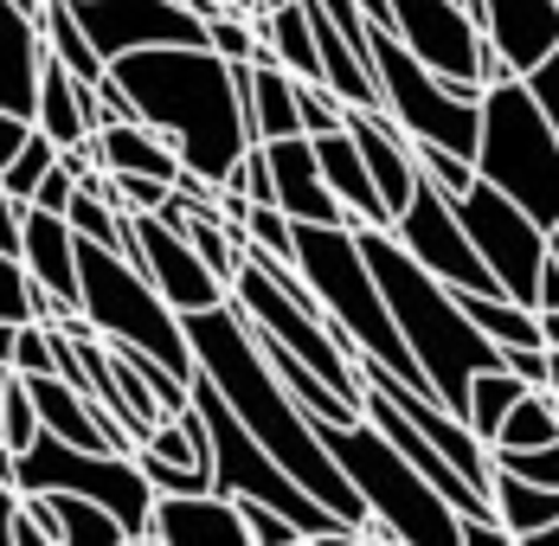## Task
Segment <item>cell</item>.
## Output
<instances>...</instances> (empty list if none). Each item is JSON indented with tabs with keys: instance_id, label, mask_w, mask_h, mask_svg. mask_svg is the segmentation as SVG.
<instances>
[{
	"instance_id": "obj_1",
	"label": "cell",
	"mask_w": 559,
	"mask_h": 546,
	"mask_svg": "<svg viewBox=\"0 0 559 546\" xmlns=\"http://www.w3.org/2000/svg\"><path fill=\"white\" fill-rule=\"evenodd\" d=\"M187 334H193L200 373L219 385L225 405L258 431V443L277 456L289 476H302V489L322 495L341 521L367 541V521H373L367 495L347 483V470L335 463V450L322 443L316 418L302 412V399H296V392L283 385V373L271 367V354H264V341H258L251 316L225 296V302H213V309H193V316H187Z\"/></svg>"
},
{
	"instance_id": "obj_2",
	"label": "cell",
	"mask_w": 559,
	"mask_h": 546,
	"mask_svg": "<svg viewBox=\"0 0 559 546\" xmlns=\"http://www.w3.org/2000/svg\"><path fill=\"white\" fill-rule=\"evenodd\" d=\"M110 71L129 84L135 109L180 149V162L219 187L258 142L245 109V78L213 46H148V52L110 58Z\"/></svg>"
},
{
	"instance_id": "obj_3",
	"label": "cell",
	"mask_w": 559,
	"mask_h": 546,
	"mask_svg": "<svg viewBox=\"0 0 559 546\" xmlns=\"http://www.w3.org/2000/svg\"><path fill=\"white\" fill-rule=\"evenodd\" d=\"M360 245H367V258H373V276H380V289H386L392 316L405 328V341H412V354L425 360V373L438 385V399H444L450 412H463L469 418V385L483 367H502V341H489L483 328L469 322V309L456 302V289H450L444 276H431L405 245H399V232L392 225H360Z\"/></svg>"
},
{
	"instance_id": "obj_4",
	"label": "cell",
	"mask_w": 559,
	"mask_h": 546,
	"mask_svg": "<svg viewBox=\"0 0 559 546\" xmlns=\"http://www.w3.org/2000/svg\"><path fill=\"white\" fill-rule=\"evenodd\" d=\"M296 271L309 276V289L322 296V309L335 316L360 354H373L380 367H392L399 380L412 385H431L425 360L412 354L405 328L392 316L386 289L373 276V258L360 245V225H322V218H296ZM438 392V385H431Z\"/></svg>"
},
{
	"instance_id": "obj_5",
	"label": "cell",
	"mask_w": 559,
	"mask_h": 546,
	"mask_svg": "<svg viewBox=\"0 0 559 546\" xmlns=\"http://www.w3.org/2000/svg\"><path fill=\"white\" fill-rule=\"evenodd\" d=\"M322 443L335 450V463L347 470V483L367 495V508L380 514L386 541L405 546H431V541H463V514L399 443H392L373 418H354V425H316Z\"/></svg>"
},
{
	"instance_id": "obj_6",
	"label": "cell",
	"mask_w": 559,
	"mask_h": 546,
	"mask_svg": "<svg viewBox=\"0 0 559 546\" xmlns=\"http://www.w3.org/2000/svg\"><path fill=\"white\" fill-rule=\"evenodd\" d=\"M476 174L496 180L508 200H521L540 225L559 218V129L527 91V78H496L483 91V142H476Z\"/></svg>"
},
{
	"instance_id": "obj_7",
	"label": "cell",
	"mask_w": 559,
	"mask_h": 546,
	"mask_svg": "<svg viewBox=\"0 0 559 546\" xmlns=\"http://www.w3.org/2000/svg\"><path fill=\"white\" fill-rule=\"evenodd\" d=\"M78 238H84V232H78ZM78 258H84V316H91V328H104L110 341H129V347L162 354L174 373L193 380V373H200V354H193L187 316L155 289V276L142 271L129 251L97 245V238H84Z\"/></svg>"
},
{
	"instance_id": "obj_8",
	"label": "cell",
	"mask_w": 559,
	"mask_h": 546,
	"mask_svg": "<svg viewBox=\"0 0 559 546\" xmlns=\"http://www.w3.org/2000/svg\"><path fill=\"white\" fill-rule=\"evenodd\" d=\"M7 489H71V495H97L110 501L129 527L135 546H155V501L162 489L148 483L135 450H84L71 437L46 431L33 450L7 456Z\"/></svg>"
},
{
	"instance_id": "obj_9",
	"label": "cell",
	"mask_w": 559,
	"mask_h": 546,
	"mask_svg": "<svg viewBox=\"0 0 559 546\" xmlns=\"http://www.w3.org/2000/svg\"><path fill=\"white\" fill-rule=\"evenodd\" d=\"M373 71H380L386 116L412 142H444L456 155H476V142H483V91L489 84H456L444 71H431L392 26H380V39H373Z\"/></svg>"
},
{
	"instance_id": "obj_10",
	"label": "cell",
	"mask_w": 559,
	"mask_h": 546,
	"mask_svg": "<svg viewBox=\"0 0 559 546\" xmlns=\"http://www.w3.org/2000/svg\"><path fill=\"white\" fill-rule=\"evenodd\" d=\"M456 213L469 225L483 264L496 271V283H502L514 302L534 309V296H540V264H547V225L527 213L521 200H508L496 180H476V187L456 200Z\"/></svg>"
},
{
	"instance_id": "obj_11",
	"label": "cell",
	"mask_w": 559,
	"mask_h": 546,
	"mask_svg": "<svg viewBox=\"0 0 559 546\" xmlns=\"http://www.w3.org/2000/svg\"><path fill=\"white\" fill-rule=\"evenodd\" d=\"M399 245L425 264L431 276H444L450 289H502L496 271L483 264V251H476V238H469V225L456 213V200H450L444 187L418 167V193L405 200V213H399Z\"/></svg>"
},
{
	"instance_id": "obj_12",
	"label": "cell",
	"mask_w": 559,
	"mask_h": 546,
	"mask_svg": "<svg viewBox=\"0 0 559 546\" xmlns=\"http://www.w3.org/2000/svg\"><path fill=\"white\" fill-rule=\"evenodd\" d=\"M392 33L425 58L431 71H444L456 84H483L489 26L476 20L469 0H392Z\"/></svg>"
},
{
	"instance_id": "obj_13",
	"label": "cell",
	"mask_w": 559,
	"mask_h": 546,
	"mask_svg": "<svg viewBox=\"0 0 559 546\" xmlns=\"http://www.w3.org/2000/svg\"><path fill=\"white\" fill-rule=\"evenodd\" d=\"M78 20L91 26L104 58L148 46H213L206 13H193L187 0H78Z\"/></svg>"
},
{
	"instance_id": "obj_14",
	"label": "cell",
	"mask_w": 559,
	"mask_h": 546,
	"mask_svg": "<svg viewBox=\"0 0 559 546\" xmlns=\"http://www.w3.org/2000/svg\"><path fill=\"white\" fill-rule=\"evenodd\" d=\"M135 264L155 276V289L168 296L180 316H193V309H213L225 302L231 289H225V276L200 258V245L187 238V225H174L168 213H135Z\"/></svg>"
},
{
	"instance_id": "obj_15",
	"label": "cell",
	"mask_w": 559,
	"mask_h": 546,
	"mask_svg": "<svg viewBox=\"0 0 559 546\" xmlns=\"http://www.w3.org/2000/svg\"><path fill=\"white\" fill-rule=\"evenodd\" d=\"M78 251H84V238H78L71 213H46V206L26 213V225H20V251H7V258H20V264L64 302V322L84 316V258H78Z\"/></svg>"
},
{
	"instance_id": "obj_16",
	"label": "cell",
	"mask_w": 559,
	"mask_h": 546,
	"mask_svg": "<svg viewBox=\"0 0 559 546\" xmlns=\"http://www.w3.org/2000/svg\"><path fill=\"white\" fill-rule=\"evenodd\" d=\"M155 546H258V534H251L238 495L206 489L155 501Z\"/></svg>"
},
{
	"instance_id": "obj_17",
	"label": "cell",
	"mask_w": 559,
	"mask_h": 546,
	"mask_svg": "<svg viewBox=\"0 0 559 546\" xmlns=\"http://www.w3.org/2000/svg\"><path fill=\"white\" fill-rule=\"evenodd\" d=\"M271 149V174H277V206L289 218H322V225H354V213L341 206V193L322 174V155H316V135L296 129V135H277L264 142Z\"/></svg>"
},
{
	"instance_id": "obj_18",
	"label": "cell",
	"mask_w": 559,
	"mask_h": 546,
	"mask_svg": "<svg viewBox=\"0 0 559 546\" xmlns=\"http://www.w3.org/2000/svg\"><path fill=\"white\" fill-rule=\"evenodd\" d=\"M46 64H52V39H46V20L20 13L0 0V104L7 116H39V84H46Z\"/></svg>"
},
{
	"instance_id": "obj_19",
	"label": "cell",
	"mask_w": 559,
	"mask_h": 546,
	"mask_svg": "<svg viewBox=\"0 0 559 546\" xmlns=\"http://www.w3.org/2000/svg\"><path fill=\"white\" fill-rule=\"evenodd\" d=\"M483 26H489L496 52L527 78L559 46V0H483Z\"/></svg>"
},
{
	"instance_id": "obj_20",
	"label": "cell",
	"mask_w": 559,
	"mask_h": 546,
	"mask_svg": "<svg viewBox=\"0 0 559 546\" xmlns=\"http://www.w3.org/2000/svg\"><path fill=\"white\" fill-rule=\"evenodd\" d=\"M316 155H322V174H329V187L341 193V206L354 213V225H392L399 218L386 206V193H380V180H373V167H367V155H360V142H354L347 122L316 135Z\"/></svg>"
},
{
	"instance_id": "obj_21",
	"label": "cell",
	"mask_w": 559,
	"mask_h": 546,
	"mask_svg": "<svg viewBox=\"0 0 559 546\" xmlns=\"http://www.w3.org/2000/svg\"><path fill=\"white\" fill-rule=\"evenodd\" d=\"M238 78H245V109H251V135L258 142H277V135H296L302 129V78L277 64V58H251V64H238Z\"/></svg>"
},
{
	"instance_id": "obj_22",
	"label": "cell",
	"mask_w": 559,
	"mask_h": 546,
	"mask_svg": "<svg viewBox=\"0 0 559 546\" xmlns=\"http://www.w3.org/2000/svg\"><path fill=\"white\" fill-rule=\"evenodd\" d=\"M91 149H97V162L116 167V174H162V180H180V174H187L180 149H174V142L155 129V122H148V116L104 122V129L91 135Z\"/></svg>"
},
{
	"instance_id": "obj_23",
	"label": "cell",
	"mask_w": 559,
	"mask_h": 546,
	"mask_svg": "<svg viewBox=\"0 0 559 546\" xmlns=\"http://www.w3.org/2000/svg\"><path fill=\"white\" fill-rule=\"evenodd\" d=\"M46 135H52L58 149H78V142H91L97 135V122H91V109H84V78L52 58L46 64V84H39V116H33Z\"/></svg>"
},
{
	"instance_id": "obj_24",
	"label": "cell",
	"mask_w": 559,
	"mask_h": 546,
	"mask_svg": "<svg viewBox=\"0 0 559 546\" xmlns=\"http://www.w3.org/2000/svg\"><path fill=\"white\" fill-rule=\"evenodd\" d=\"M489 495H496V521H502L514 541H527V546H534L559 521V489H547V483H527V476H514V470H496Z\"/></svg>"
},
{
	"instance_id": "obj_25",
	"label": "cell",
	"mask_w": 559,
	"mask_h": 546,
	"mask_svg": "<svg viewBox=\"0 0 559 546\" xmlns=\"http://www.w3.org/2000/svg\"><path fill=\"white\" fill-rule=\"evenodd\" d=\"M58 501V521H64V546H135L122 514L97 495H71V489H46Z\"/></svg>"
},
{
	"instance_id": "obj_26",
	"label": "cell",
	"mask_w": 559,
	"mask_h": 546,
	"mask_svg": "<svg viewBox=\"0 0 559 546\" xmlns=\"http://www.w3.org/2000/svg\"><path fill=\"white\" fill-rule=\"evenodd\" d=\"M527 392H534V385L521 380L508 360H502V367H483L476 385H469V425H476V437H483V443H496L502 425H508V412H514Z\"/></svg>"
},
{
	"instance_id": "obj_27",
	"label": "cell",
	"mask_w": 559,
	"mask_h": 546,
	"mask_svg": "<svg viewBox=\"0 0 559 546\" xmlns=\"http://www.w3.org/2000/svg\"><path fill=\"white\" fill-rule=\"evenodd\" d=\"M0 437H7V456L33 450L46 437V412H39V392L20 367H7V392H0Z\"/></svg>"
},
{
	"instance_id": "obj_28",
	"label": "cell",
	"mask_w": 559,
	"mask_h": 546,
	"mask_svg": "<svg viewBox=\"0 0 559 546\" xmlns=\"http://www.w3.org/2000/svg\"><path fill=\"white\" fill-rule=\"evenodd\" d=\"M559 437V392H547V385H534L514 412H508L502 437H496V450H527V443H554Z\"/></svg>"
},
{
	"instance_id": "obj_29",
	"label": "cell",
	"mask_w": 559,
	"mask_h": 546,
	"mask_svg": "<svg viewBox=\"0 0 559 546\" xmlns=\"http://www.w3.org/2000/svg\"><path fill=\"white\" fill-rule=\"evenodd\" d=\"M58 155H64V149H58L52 135L33 122V135L7 155V167H0V187H7V193H20V200H33V193H39V180L58 167Z\"/></svg>"
},
{
	"instance_id": "obj_30",
	"label": "cell",
	"mask_w": 559,
	"mask_h": 546,
	"mask_svg": "<svg viewBox=\"0 0 559 546\" xmlns=\"http://www.w3.org/2000/svg\"><path fill=\"white\" fill-rule=\"evenodd\" d=\"M7 367H20V373H64L58 322H20V328H7Z\"/></svg>"
},
{
	"instance_id": "obj_31",
	"label": "cell",
	"mask_w": 559,
	"mask_h": 546,
	"mask_svg": "<svg viewBox=\"0 0 559 546\" xmlns=\"http://www.w3.org/2000/svg\"><path fill=\"white\" fill-rule=\"evenodd\" d=\"M206 33H213V52H225L231 64H251V58L264 52L258 13H245V7H219V13L206 20Z\"/></svg>"
},
{
	"instance_id": "obj_32",
	"label": "cell",
	"mask_w": 559,
	"mask_h": 546,
	"mask_svg": "<svg viewBox=\"0 0 559 546\" xmlns=\"http://www.w3.org/2000/svg\"><path fill=\"white\" fill-rule=\"evenodd\" d=\"M412 149H418V167L444 187L450 200H463V193L483 180V174H476V155H456V149H444V142H412Z\"/></svg>"
},
{
	"instance_id": "obj_33",
	"label": "cell",
	"mask_w": 559,
	"mask_h": 546,
	"mask_svg": "<svg viewBox=\"0 0 559 546\" xmlns=\"http://www.w3.org/2000/svg\"><path fill=\"white\" fill-rule=\"evenodd\" d=\"M496 470H514V476H527V483H547L559 489V437L554 443H527V450H496Z\"/></svg>"
},
{
	"instance_id": "obj_34",
	"label": "cell",
	"mask_w": 559,
	"mask_h": 546,
	"mask_svg": "<svg viewBox=\"0 0 559 546\" xmlns=\"http://www.w3.org/2000/svg\"><path fill=\"white\" fill-rule=\"evenodd\" d=\"M71 200H78V174H71L64 155H58V167L39 180V193H33V206H46V213H71Z\"/></svg>"
},
{
	"instance_id": "obj_35",
	"label": "cell",
	"mask_w": 559,
	"mask_h": 546,
	"mask_svg": "<svg viewBox=\"0 0 559 546\" xmlns=\"http://www.w3.org/2000/svg\"><path fill=\"white\" fill-rule=\"evenodd\" d=\"M527 91L540 97V109L554 116V129H559V46H554V52H547V58H540L534 71H527Z\"/></svg>"
},
{
	"instance_id": "obj_36",
	"label": "cell",
	"mask_w": 559,
	"mask_h": 546,
	"mask_svg": "<svg viewBox=\"0 0 559 546\" xmlns=\"http://www.w3.org/2000/svg\"><path fill=\"white\" fill-rule=\"evenodd\" d=\"M502 360H508V367H514L527 385H547V360H554V347H508Z\"/></svg>"
},
{
	"instance_id": "obj_37",
	"label": "cell",
	"mask_w": 559,
	"mask_h": 546,
	"mask_svg": "<svg viewBox=\"0 0 559 546\" xmlns=\"http://www.w3.org/2000/svg\"><path fill=\"white\" fill-rule=\"evenodd\" d=\"M534 309H559V264L554 258L540 264V296H534Z\"/></svg>"
},
{
	"instance_id": "obj_38",
	"label": "cell",
	"mask_w": 559,
	"mask_h": 546,
	"mask_svg": "<svg viewBox=\"0 0 559 546\" xmlns=\"http://www.w3.org/2000/svg\"><path fill=\"white\" fill-rule=\"evenodd\" d=\"M540 334H547V347H559V309H540Z\"/></svg>"
},
{
	"instance_id": "obj_39",
	"label": "cell",
	"mask_w": 559,
	"mask_h": 546,
	"mask_svg": "<svg viewBox=\"0 0 559 546\" xmlns=\"http://www.w3.org/2000/svg\"><path fill=\"white\" fill-rule=\"evenodd\" d=\"M7 7H20V13H33V20H39V13H46L52 0H7Z\"/></svg>"
},
{
	"instance_id": "obj_40",
	"label": "cell",
	"mask_w": 559,
	"mask_h": 546,
	"mask_svg": "<svg viewBox=\"0 0 559 546\" xmlns=\"http://www.w3.org/2000/svg\"><path fill=\"white\" fill-rule=\"evenodd\" d=\"M547 258H554V264H559V218H554V225H547Z\"/></svg>"
},
{
	"instance_id": "obj_41",
	"label": "cell",
	"mask_w": 559,
	"mask_h": 546,
	"mask_svg": "<svg viewBox=\"0 0 559 546\" xmlns=\"http://www.w3.org/2000/svg\"><path fill=\"white\" fill-rule=\"evenodd\" d=\"M547 392H559V347H554V360H547Z\"/></svg>"
},
{
	"instance_id": "obj_42",
	"label": "cell",
	"mask_w": 559,
	"mask_h": 546,
	"mask_svg": "<svg viewBox=\"0 0 559 546\" xmlns=\"http://www.w3.org/2000/svg\"><path fill=\"white\" fill-rule=\"evenodd\" d=\"M534 546H559V521H554V527H547V534H540Z\"/></svg>"
}]
</instances>
